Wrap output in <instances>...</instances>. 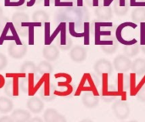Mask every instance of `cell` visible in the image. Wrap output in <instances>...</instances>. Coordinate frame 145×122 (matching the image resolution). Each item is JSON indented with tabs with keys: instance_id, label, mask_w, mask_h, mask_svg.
<instances>
[{
	"instance_id": "3",
	"label": "cell",
	"mask_w": 145,
	"mask_h": 122,
	"mask_svg": "<svg viewBox=\"0 0 145 122\" xmlns=\"http://www.w3.org/2000/svg\"><path fill=\"white\" fill-rule=\"evenodd\" d=\"M112 110L115 116L121 121L127 119L131 112L129 104L127 102L120 99H117L116 102H114L112 105Z\"/></svg>"
},
{
	"instance_id": "32",
	"label": "cell",
	"mask_w": 145,
	"mask_h": 122,
	"mask_svg": "<svg viewBox=\"0 0 145 122\" xmlns=\"http://www.w3.org/2000/svg\"><path fill=\"white\" fill-rule=\"evenodd\" d=\"M75 25L76 22H70L69 23V31L71 36L76 37H84V33H77L75 30Z\"/></svg>"
},
{
	"instance_id": "19",
	"label": "cell",
	"mask_w": 145,
	"mask_h": 122,
	"mask_svg": "<svg viewBox=\"0 0 145 122\" xmlns=\"http://www.w3.org/2000/svg\"><path fill=\"white\" fill-rule=\"evenodd\" d=\"M131 85V77L125 74L120 73L117 76V89L118 91L124 92L130 88Z\"/></svg>"
},
{
	"instance_id": "5",
	"label": "cell",
	"mask_w": 145,
	"mask_h": 122,
	"mask_svg": "<svg viewBox=\"0 0 145 122\" xmlns=\"http://www.w3.org/2000/svg\"><path fill=\"white\" fill-rule=\"evenodd\" d=\"M114 69L119 73H127L131 70L132 61L125 54L117 55L113 61Z\"/></svg>"
},
{
	"instance_id": "1",
	"label": "cell",
	"mask_w": 145,
	"mask_h": 122,
	"mask_svg": "<svg viewBox=\"0 0 145 122\" xmlns=\"http://www.w3.org/2000/svg\"><path fill=\"white\" fill-rule=\"evenodd\" d=\"M19 36L25 37L28 36V29L30 24V17L27 14L18 11L13 14L11 21Z\"/></svg>"
},
{
	"instance_id": "16",
	"label": "cell",
	"mask_w": 145,
	"mask_h": 122,
	"mask_svg": "<svg viewBox=\"0 0 145 122\" xmlns=\"http://www.w3.org/2000/svg\"><path fill=\"white\" fill-rule=\"evenodd\" d=\"M43 120L44 122H67L66 118L63 115L52 108L47 109L44 111Z\"/></svg>"
},
{
	"instance_id": "15",
	"label": "cell",
	"mask_w": 145,
	"mask_h": 122,
	"mask_svg": "<svg viewBox=\"0 0 145 122\" xmlns=\"http://www.w3.org/2000/svg\"><path fill=\"white\" fill-rule=\"evenodd\" d=\"M42 56L48 62L55 61L59 56V49L54 44L46 45L42 49Z\"/></svg>"
},
{
	"instance_id": "9",
	"label": "cell",
	"mask_w": 145,
	"mask_h": 122,
	"mask_svg": "<svg viewBox=\"0 0 145 122\" xmlns=\"http://www.w3.org/2000/svg\"><path fill=\"white\" fill-rule=\"evenodd\" d=\"M88 55L87 49L81 45H76L73 48H71L70 51V58L71 59L77 64L82 63L86 60Z\"/></svg>"
},
{
	"instance_id": "14",
	"label": "cell",
	"mask_w": 145,
	"mask_h": 122,
	"mask_svg": "<svg viewBox=\"0 0 145 122\" xmlns=\"http://www.w3.org/2000/svg\"><path fill=\"white\" fill-rule=\"evenodd\" d=\"M95 16L101 21H108L113 18V9L110 6H97L94 10Z\"/></svg>"
},
{
	"instance_id": "7",
	"label": "cell",
	"mask_w": 145,
	"mask_h": 122,
	"mask_svg": "<svg viewBox=\"0 0 145 122\" xmlns=\"http://www.w3.org/2000/svg\"><path fill=\"white\" fill-rule=\"evenodd\" d=\"M105 37L104 40L99 41V45L104 53L107 54H113L118 48V41L116 37H112L111 35Z\"/></svg>"
},
{
	"instance_id": "4",
	"label": "cell",
	"mask_w": 145,
	"mask_h": 122,
	"mask_svg": "<svg viewBox=\"0 0 145 122\" xmlns=\"http://www.w3.org/2000/svg\"><path fill=\"white\" fill-rule=\"evenodd\" d=\"M5 41H20V36L11 21L7 22L0 34V45Z\"/></svg>"
},
{
	"instance_id": "45",
	"label": "cell",
	"mask_w": 145,
	"mask_h": 122,
	"mask_svg": "<svg viewBox=\"0 0 145 122\" xmlns=\"http://www.w3.org/2000/svg\"><path fill=\"white\" fill-rule=\"evenodd\" d=\"M128 122H138L137 121H128Z\"/></svg>"
},
{
	"instance_id": "37",
	"label": "cell",
	"mask_w": 145,
	"mask_h": 122,
	"mask_svg": "<svg viewBox=\"0 0 145 122\" xmlns=\"http://www.w3.org/2000/svg\"><path fill=\"white\" fill-rule=\"evenodd\" d=\"M0 122H14L13 121V119L11 118V116L8 115H3L2 117H0Z\"/></svg>"
},
{
	"instance_id": "12",
	"label": "cell",
	"mask_w": 145,
	"mask_h": 122,
	"mask_svg": "<svg viewBox=\"0 0 145 122\" xmlns=\"http://www.w3.org/2000/svg\"><path fill=\"white\" fill-rule=\"evenodd\" d=\"M39 94L41 99L43 101L50 102L54 100L56 97L54 86L53 84H50L49 82H45L44 85L41 87L39 91Z\"/></svg>"
},
{
	"instance_id": "21",
	"label": "cell",
	"mask_w": 145,
	"mask_h": 122,
	"mask_svg": "<svg viewBox=\"0 0 145 122\" xmlns=\"http://www.w3.org/2000/svg\"><path fill=\"white\" fill-rule=\"evenodd\" d=\"M139 51H140V44L138 42L129 45H124L123 47V52L125 55L128 58H134L138 54Z\"/></svg>"
},
{
	"instance_id": "43",
	"label": "cell",
	"mask_w": 145,
	"mask_h": 122,
	"mask_svg": "<svg viewBox=\"0 0 145 122\" xmlns=\"http://www.w3.org/2000/svg\"><path fill=\"white\" fill-rule=\"evenodd\" d=\"M140 48L142 49V52H143L144 53H145V42L142 45V46H140Z\"/></svg>"
},
{
	"instance_id": "31",
	"label": "cell",
	"mask_w": 145,
	"mask_h": 122,
	"mask_svg": "<svg viewBox=\"0 0 145 122\" xmlns=\"http://www.w3.org/2000/svg\"><path fill=\"white\" fill-rule=\"evenodd\" d=\"M42 3L45 7L50 5V0H26V7H32L35 4H40Z\"/></svg>"
},
{
	"instance_id": "29",
	"label": "cell",
	"mask_w": 145,
	"mask_h": 122,
	"mask_svg": "<svg viewBox=\"0 0 145 122\" xmlns=\"http://www.w3.org/2000/svg\"><path fill=\"white\" fill-rule=\"evenodd\" d=\"M4 5L6 7L19 8L24 5L26 6V0H4Z\"/></svg>"
},
{
	"instance_id": "22",
	"label": "cell",
	"mask_w": 145,
	"mask_h": 122,
	"mask_svg": "<svg viewBox=\"0 0 145 122\" xmlns=\"http://www.w3.org/2000/svg\"><path fill=\"white\" fill-rule=\"evenodd\" d=\"M31 20L33 22H36L38 24L46 23V22H48V20H49V14L45 10L38 9V10H36L32 14Z\"/></svg>"
},
{
	"instance_id": "18",
	"label": "cell",
	"mask_w": 145,
	"mask_h": 122,
	"mask_svg": "<svg viewBox=\"0 0 145 122\" xmlns=\"http://www.w3.org/2000/svg\"><path fill=\"white\" fill-rule=\"evenodd\" d=\"M129 7L127 3V0H114L113 10L117 16H125L128 12Z\"/></svg>"
},
{
	"instance_id": "23",
	"label": "cell",
	"mask_w": 145,
	"mask_h": 122,
	"mask_svg": "<svg viewBox=\"0 0 145 122\" xmlns=\"http://www.w3.org/2000/svg\"><path fill=\"white\" fill-rule=\"evenodd\" d=\"M131 18L135 23L145 22V7H136L132 11Z\"/></svg>"
},
{
	"instance_id": "6",
	"label": "cell",
	"mask_w": 145,
	"mask_h": 122,
	"mask_svg": "<svg viewBox=\"0 0 145 122\" xmlns=\"http://www.w3.org/2000/svg\"><path fill=\"white\" fill-rule=\"evenodd\" d=\"M93 70L98 76H110L113 73L114 66L107 59H100L95 62L93 65Z\"/></svg>"
},
{
	"instance_id": "30",
	"label": "cell",
	"mask_w": 145,
	"mask_h": 122,
	"mask_svg": "<svg viewBox=\"0 0 145 122\" xmlns=\"http://www.w3.org/2000/svg\"><path fill=\"white\" fill-rule=\"evenodd\" d=\"M19 83H20V89L24 93H27L29 91V80L28 77L23 76L20 79H19Z\"/></svg>"
},
{
	"instance_id": "8",
	"label": "cell",
	"mask_w": 145,
	"mask_h": 122,
	"mask_svg": "<svg viewBox=\"0 0 145 122\" xmlns=\"http://www.w3.org/2000/svg\"><path fill=\"white\" fill-rule=\"evenodd\" d=\"M3 92L6 96L10 98H14L19 95L20 93V83L19 78L12 76L8 78L7 82L3 87Z\"/></svg>"
},
{
	"instance_id": "13",
	"label": "cell",
	"mask_w": 145,
	"mask_h": 122,
	"mask_svg": "<svg viewBox=\"0 0 145 122\" xmlns=\"http://www.w3.org/2000/svg\"><path fill=\"white\" fill-rule=\"evenodd\" d=\"M26 107L30 112L33 114H39L44 109V103L40 98L33 96L27 100Z\"/></svg>"
},
{
	"instance_id": "34",
	"label": "cell",
	"mask_w": 145,
	"mask_h": 122,
	"mask_svg": "<svg viewBox=\"0 0 145 122\" xmlns=\"http://www.w3.org/2000/svg\"><path fill=\"white\" fill-rule=\"evenodd\" d=\"M145 81V79H144ZM137 97L138 99L141 101V102H144L145 103V82L143 83V85L141 86L139 91L137 93Z\"/></svg>"
},
{
	"instance_id": "33",
	"label": "cell",
	"mask_w": 145,
	"mask_h": 122,
	"mask_svg": "<svg viewBox=\"0 0 145 122\" xmlns=\"http://www.w3.org/2000/svg\"><path fill=\"white\" fill-rule=\"evenodd\" d=\"M89 22H85L84 23V38H85V44L88 45L89 43V32H90V30H89Z\"/></svg>"
},
{
	"instance_id": "35",
	"label": "cell",
	"mask_w": 145,
	"mask_h": 122,
	"mask_svg": "<svg viewBox=\"0 0 145 122\" xmlns=\"http://www.w3.org/2000/svg\"><path fill=\"white\" fill-rule=\"evenodd\" d=\"M8 65V59L6 55L0 53V71L3 70Z\"/></svg>"
},
{
	"instance_id": "20",
	"label": "cell",
	"mask_w": 145,
	"mask_h": 122,
	"mask_svg": "<svg viewBox=\"0 0 145 122\" xmlns=\"http://www.w3.org/2000/svg\"><path fill=\"white\" fill-rule=\"evenodd\" d=\"M132 71L138 76L145 74V59L143 58H138L132 62Z\"/></svg>"
},
{
	"instance_id": "25",
	"label": "cell",
	"mask_w": 145,
	"mask_h": 122,
	"mask_svg": "<svg viewBox=\"0 0 145 122\" xmlns=\"http://www.w3.org/2000/svg\"><path fill=\"white\" fill-rule=\"evenodd\" d=\"M14 104L13 102L5 96L0 97V113L7 114L13 110Z\"/></svg>"
},
{
	"instance_id": "40",
	"label": "cell",
	"mask_w": 145,
	"mask_h": 122,
	"mask_svg": "<svg viewBox=\"0 0 145 122\" xmlns=\"http://www.w3.org/2000/svg\"><path fill=\"white\" fill-rule=\"evenodd\" d=\"M111 0H104V5L105 6H110L111 3Z\"/></svg>"
},
{
	"instance_id": "11",
	"label": "cell",
	"mask_w": 145,
	"mask_h": 122,
	"mask_svg": "<svg viewBox=\"0 0 145 122\" xmlns=\"http://www.w3.org/2000/svg\"><path fill=\"white\" fill-rule=\"evenodd\" d=\"M82 102L88 109H93L99 104V99L93 91L84 92L82 95Z\"/></svg>"
},
{
	"instance_id": "38",
	"label": "cell",
	"mask_w": 145,
	"mask_h": 122,
	"mask_svg": "<svg viewBox=\"0 0 145 122\" xmlns=\"http://www.w3.org/2000/svg\"><path fill=\"white\" fill-rule=\"evenodd\" d=\"M28 122H44L43 120L40 117H33V118H31V120Z\"/></svg>"
},
{
	"instance_id": "2",
	"label": "cell",
	"mask_w": 145,
	"mask_h": 122,
	"mask_svg": "<svg viewBox=\"0 0 145 122\" xmlns=\"http://www.w3.org/2000/svg\"><path fill=\"white\" fill-rule=\"evenodd\" d=\"M27 53V45L22 41H12L8 46V55L14 59H20Z\"/></svg>"
},
{
	"instance_id": "44",
	"label": "cell",
	"mask_w": 145,
	"mask_h": 122,
	"mask_svg": "<svg viewBox=\"0 0 145 122\" xmlns=\"http://www.w3.org/2000/svg\"><path fill=\"white\" fill-rule=\"evenodd\" d=\"M80 122H93L92 120L90 119H84V120H82Z\"/></svg>"
},
{
	"instance_id": "41",
	"label": "cell",
	"mask_w": 145,
	"mask_h": 122,
	"mask_svg": "<svg viewBox=\"0 0 145 122\" xmlns=\"http://www.w3.org/2000/svg\"><path fill=\"white\" fill-rule=\"evenodd\" d=\"M3 18H4V16H3V8L0 7V21H1Z\"/></svg>"
},
{
	"instance_id": "42",
	"label": "cell",
	"mask_w": 145,
	"mask_h": 122,
	"mask_svg": "<svg viewBox=\"0 0 145 122\" xmlns=\"http://www.w3.org/2000/svg\"><path fill=\"white\" fill-rule=\"evenodd\" d=\"M77 6L82 7L83 6V0H77Z\"/></svg>"
},
{
	"instance_id": "26",
	"label": "cell",
	"mask_w": 145,
	"mask_h": 122,
	"mask_svg": "<svg viewBox=\"0 0 145 122\" xmlns=\"http://www.w3.org/2000/svg\"><path fill=\"white\" fill-rule=\"evenodd\" d=\"M37 73L42 76H48L49 74H51L54 70L53 65L50 64V62L47 61V60H43L41 61L37 65Z\"/></svg>"
},
{
	"instance_id": "17",
	"label": "cell",
	"mask_w": 145,
	"mask_h": 122,
	"mask_svg": "<svg viewBox=\"0 0 145 122\" xmlns=\"http://www.w3.org/2000/svg\"><path fill=\"white\" fill-rule=\"evenodd\" d=\"M10 116L14 122H28L31 120V113L23 109H16L13 110Z\"/></svg>"
},
{
	"instance_id": "36",
	"label": "cell",
	"mask_w": 145,
	"mask_h": 122,
	"mask_svg": "<svg viewBox=\"0 0 145 122\" xmlns=\"http://www.w3.org/2000/svg\"><path fill=\"white\" fill-rule=\"evenodd\" d=\"M133 7H145V0H129Z\"/></svg>"
},
{
	"instance_id": "39",
	"label": "cell",
	"mask_w": 145,
	"mask_h": 122,
	"mask_svg": "<svg viewBox=\"0 0 145 122\" xmlns=\"http://www.w3.org/2000/svg\"><path fill=\"white\" fill-rule=\"evenodd\" d=\"M4 85H5V79L3 76L0 75V88L3 87Z\"/></svg>"
},
{
	"instance_id": "24",
	"label": "cell",
	"mask_w": 145,
	"mask_h": 122,
	"mask_svg": "<svg viewBox=\"0 0 145 122\" xmlns=\"http://www.w3.org/2000/svg\"><path fill=\"white\" fill-rule=\"evenodd\" d=\"M20 72L21 74L37 75V67L32 61H25L21 65V66L20 68Z\"/></svg>"
},
{
	"instance_id": "10",
	"label": "cell",
	"mask_w": 145,
	"mask_h": 122,
	"mask_svg": "<svg viewBox=\"0 0 145 122\" xmlns=\"http://www.w3.org/2000/svg\"><path fill=\"white\" fill-rule=\"evenodd\" d=\"M60 38L59 42V48L63 50L66 51L71 49L72 47V39L66 35V24L65 22H60Z\"/></svg>"
},
{
	"instance_id": "28",
	"label": "cell",
	"mask_w": 145,
	"mask_h": 122,
	"mask_svg": "<svg viewBox=\"0 0 145 122\" xmlns=\"http://www.w3.org/2000/svg\"><path fill=\"white\" fill-rule=\"evenodd\" d=\"M117 89H103L102 91V99L105 102V103H111L112 101H114L116 98V93H117Z\"/></svg>"
},
{
	"instance_id": "27",
	"label": "cell",
	"mask_w": 145,
	"mask_h": 122,
	"mask_svg": "<svg viewBox=\"0 0 145 122\" xmlns=\"http://www.w3.org/2000/svg\"><path fill=\"white\" fill-rule=\"evenodd\" d=\"M63 14H64L65 19H68V20H71V22H75V20H77V19L81 18V15H82V12L78 10V9H75V8H72L70 7Z\"/></svg>"
}]
</instances>
